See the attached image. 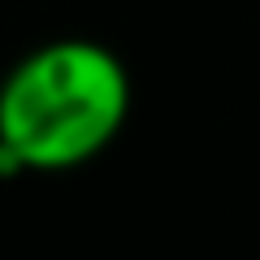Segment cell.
Here are the masks:
<instances>
[{"label": "cell", "mask_w": 260, "mask_h": 260, "mask_svg": "<svg viewBox=\"0 0 260 260\" xmlns=\"http://www.w3.org/2000/svg\"><path fill=\"white\" fill-rule=\"evenodd\" d=\"M126 117V78L91 44L35 52L0 91V165L65 169L100 152Z\"/></svg>", "instance_id": "cell-1"}]
</instances>
